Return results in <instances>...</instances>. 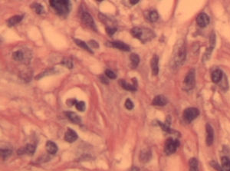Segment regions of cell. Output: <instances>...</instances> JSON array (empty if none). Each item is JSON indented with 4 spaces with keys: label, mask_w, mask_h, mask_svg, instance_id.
Returning a JSON list of instances; mask_svg holds the SVG:
<instances>
[{
    "label": "cell",
    "mask_w": 230,
    "mask_h": 171,
    "mask_svg": "<svg viewBox=\"0 0 230 171\" xmlns=\"http://www.w3.org/2000/svg\"><path fill=\"white\" fill-rule=\"evenodd\" d=\"M186 58V47L183 39L179 40L174 46L173 55L171 58V66L173 68H178L183 65Z\"/></svg>",
    "instance_id": "cell-1"
},
{
    "label": "cell",
    "mask_w": 230,
    "mask_h": 171,
    "mask_svg": "<svg viewBox=\"0 0 230 171\" xmlns=\"http://www.w3.org/2000/svg\"><path fill=\"white\" fill-rule=\"evenodd\" d=\"M131 33L134 38H138L143 43L150 41L154 37V33L152 32V30L146 28L142 29L140 27H134L131 29Z\"/></svg>",
    "instance_id": "cell-2"
},
{
    "label": "cell",
    "mask_w": 230,
    "mask_h": 171,
    "mask_svg": "<svg viewBox=\"0 0 230 171\" xmlns=\"http://www.w3.org/2000/svg\"><path fill=\"white\" fill-rule=\"evenodd\" d=\"M50 5L60 16H66L71 9L69 0H50Z\"/></svg>",
    "instance_id": "cell-3"
},
{
    "label": "cell",
    "mask_w": 230,
    "mask_h": 171,
    "mask_svg": "<svg viewBox=\"0 0 230 171\" xmlns=\"http://www.w3.org/2000/svg\"><path fill=\"white\" fill-rule=\"evenodd\" d=\"M32 54L29 50L19 49L14 51L12 54V58L16 62H23L25 64H29L31 60Z\"/></svg>",
    "instance_id": "cell-4"
},
{
    "label": "cell",
    "mask_w": 230,
    "mask_h": 171,
    "mask_svg": "<svg viewBox=\"0 0 230 171\" xmlns=\"http://www.w3.org/2000/svg\"><path fill=\"white\" fill-rule=\"evenodd\" d=\"M195 70L191 69L187 73L183 81V87L186 91H190L195 87L196 78H195Z\"/></svg>",
    "instance_id": "cell-5"
},
{
    "label": "cell",
    "mask_w": 230,
    "mask_h": 171,
    "mask_svg": "<svg viewBox=\"0 0 230 171\" xmlns=\"http://www.w3.org/2000/svg\"><path fill=\"white\" fill-rule=\"evenodd\" d=\"M180 145V142L177 140H174L173 138H168L166 141L164 151L167 155H171L174 154Z\"/></svg>",
    "instance_id": "cell-6"
},
{
    "label": "cell",
    "mask_w": 230,
    "mask_h": 171,
    "mask_svg": "<svg viewBox=\"0 0 230 171\" xmlns=\"http://www.w3.org/2000/svg\"><path fill=\"white\" fill-rule=\"evenodd\" d=\"M199 115V111L197 108H189L187 109H186L183 112V117L185 121L187 122H191L196 119Z\"/></svg>",
    "instance_id": "cell-7"
},
{
    "label": "cell",
    "mask_w": 230,
    "mask_h": 171,
    "mask_svg": "<svg viewBox=\"0 0 230 171\" xmlns=\"http://www.w3.org/2000/svg\"><path fill=\"white\" fill-rule=\"evenodd\" d=\"M81 19H82L83 22H84V24L88 26V28L91 29L92 30H94V31H97V28L96 26H95V21L93 19L92 16H91L88 12H82Z\"/></svg>",
    "instance_id": "cell-8"
},
{
    "label": "cell",
    "mask_w": 230,
    "mask_h": 171,
    "mask_svg": "<svg viewBox=\"0 0 230 171\" xmlns=\"http://www.w3.org/2000/svg\"><path fill=\"white\" fill-rule=\"evenodd\" d=\"M196 22L199 27L204 28L210 23V17L206 13H201L196 19Z\"/></svg>",
    "instance_id": "cell-9"
},
{
    "label": "cell",
    "mask_w": 230,
    "mask_h": 171,
    "mask_svg": "<svg viewBox=\"0 0 230 171\" xmlns=\"http://www.w3.org/2000/svg\"><path fill=\"white\" fill-rule=\"evenodd\" d=\"M206 144L207 146H211L214 140V132L213 129L210 124H207L206 126Z\"/></svg>",
    "instance_id": "cell-10"
},
{
    "label": "cell",
    "mask_w": 230,
    "mask_h": 171,
    "mask_svg": "<svg viewBox=\"0 0 230 171\" xmlns=\"http://www.w3.org/2000/svg\"><path fill=\"white\" fill-rule=\"evenodd\" d=\"M107 44H110V46L113 47L115 48H117V49H120L121 51H129L131 50V48L129 46L128 44H125V43L122 42L120 41H112V42H107Z\"/></svg>",
    "instance_id": "cell-11"
},
{
    "label": "cell",
    "mask_w": 230,
    "mask_h": 171,
    "mask_svg": "<svg viewBox=\"0 0 230 171\" xmlns=\"http://www.w3.org/2000/svg\"><path fill=\"white\" fill-rule=\"evenodd\" d=\"M77 139V134L74 130L71 128H68L67 131L65 135V141L68 143H73Z\"/></svg>",
    "instance_id": "cell-12"
},
{
    "label": "cell",
    "mask_w": 230,
    "mask_h": 171,
    "mask_svg": "<svg viewBox=\"0 0 230 171\" xmlns=\"http://www.w3.org/2000/svg\"><path fill=\"white\" fill-rule=\"evenodd\" d=\"M159 58L156 55H154L150 61V65H151V70L153 76H156L159 73Z\"/></svg>",
    "instance_id": "cell-13"
},
{
    "label": "cell",
    "mask_w": 230,
    "mask_h": 171,
    "mask_svg": "<svg viewBox=\"0 0 230 171\" xmlns=\"http://www.w3.org/2000/svg\"><path fill=\"white\" fill-rule=\"evenodd\" d=\"M65 115L71 123L75 124H80L81 123V118L79 117V115H77L76 113H74V112L67 111V112H65Z\"/></svg>",
    "instance_id": "cell-14"
},
{
    "label": "cell",
    "mask_w": 230,
    "mask_h": 171,
    "mask_svg": "<svg viewBox=\"0 0 230 171\" xmlns=\"http://www.w3.org/2000/svg\"><path fill=\"white\" fill-rule=\"evenodd\" d=\"M152 157L151 151L148 149H144L141 151L139 159L141 163H147L150 160Z\"/></svg>",
    "instance_id": "cell-15"
},
{
    "label": "cell",
    "mask_w": 230,
    "mask_h": 171,
    "mask_svg": "<svg viewBox=\"0 0 230 171\" xmlns=\"http://www.w3.org/2000/svg\"><path fill=\"white\" fill-rule=\"evenodd\" d=\"M35 151V146L33 144H27L26 147L18 151V154L19 155V154H27L29 155H33Z\"/></svg>",
    "instance_id": "cell-16"
},
{
    "label": "cell",
    "mask_w": 230,
    "mask_h": 171,
    "mask_svg": "<svg viewBox=\"0 0 230 171\" xmlns=\"http://www.w3.org/2000/svg\"><path fill=\"white\" fill-rule=\"evenodd\" d=\"M167 100L163 95H157L153 98L152 105L156 106H164L167 105Z\"/></svg>",
    "instance_id": "cell-17"
},
{
    "label": "cell",
    "mask_w": 230,
    "mask_h": 171,
    "mask_svg": "<svg viewBox=\"0 0 230 171\" xmlns=\"http://www.w3.org/2000/svg\"><path fill=\"white\" fill-rule=\"evenodd\" d=\"M119 84L121 86L122 88H124V90L131 91H137V85L135 84H131L127 83L125 80L124 79H120L119 80Z\"/></svg>",
    "instance_id": "cell-18"
},
{
    "label": "cell",
    "mask_w": 230,
    "mask_h": 171,
    "mask_svg": "<svg viewBox=\"0 0 230 171\" xmlns=\"http://www.w3.org/2000/svg\"><path fill=\"white\" fill-rule=\"evenodd\" d=\"M45 147H46L47 152L50 154H55L58 151V146L55 143L50 141V140L46 143Z\"/></svg>",
    "instance_id": "cell-19"
},
{
    "label": "cell",
    "mask_w": 230,
    "mask_h": 171,
    "mask_svg": "<svg viewBox=\"0 0 230 171\" xmlns=\"http://www.w3.org/2000/svg\"><path fill=\"white\" fill-rule=\"evenodd\" d=\"M223 76V73L219 69H216L212 73V81L214 83H219L222 78Z\"/></svg>",
    "instance_id": "cell-20"
},
{
    "label": "cell",
    "mask_w": 230,
    "mask_h": 171,
    "mask_svg": "<svg viewBox=\"0 0 230 171\" xmlns=\"http://www.w3.org/2000/svg\"><path fill=\"white\" fill-rule=\"evenodd\" d=\"M23 16H14L12 17H11L10 19L8 20V26L9 27H12V26H16V25L19 24L21 21L23 20Z\"/></svg>",
    "instance_id": "cell-21"
},
{
    "label": "cell",
    "mask_w": 230,
    "mask_h": 171,
    "mask_svg": "<svg viewBox=\"0 0 230 171\" xmlns=\"http://www.w3.org/2000/svg\"><path fill=\"white\" fill-rule=\"evenodd\" d=\"M74 42H75L76 44H77V45L80 47V48H83V49H84L85 51H88V52H90V53H91V54L94 53V51H93L92 50H91V48L88 47V44H87L86 42H84V41H82V40H80V39H77V38H74Z\"/></svg>",
    "instance_id": "cell-22"
},
{
    "label": "cell",
    "mask_w": 230,
    "mask_h": 171,
    "mask_svg": "<svg viewBox=\"0 0 230 171\" xmlns=\"http://www.w3.org/2000/svg\"><path fill=\"white\" fill-rule=\"evenodd\" d=\"M189 171H199V164L196 158H191L189 161Z\"/></svg>",
    "instance_id": "cell-23"
},
{
    "label": "cell",
    "mask_w": 230,
    "mask_h": 171,
    "mask_svg": "<svg viewBox=\"0 0 230 171\" xmlns=\"http://www.w3.org/2000/svg\"><path fill=\"white\" fill-rule=\"evenodd\" d=\"M222 167L224 171H230V160L227 157H222Z\"/></svg>",
    "instance_id": "cell-24"
},
{
    "label": "cell",
    "mask_w": 230,
    "mask_h": 171,
    "mask_svg": "<svg viewBox=\"0 0 230 171\" xmlns=\"http://www.w3.org/2000/svg\"><path fill=\"white\" fill-rule=\"evenodd\" d=\"M130 59H131V67L132 69H136L138 65H139L140 62V58L138 55L136 54H131V57H130Z\"/></svg>",
    "instance_id": "cell-25"
},
{
    "label": "cell",
    "mask_w": 230,
    "mask_h": 171,
    "mask_svg": "<svg viewBox=\"0 0 230 171\" xmlns=\"http://www.w3.org/2000/svg\"><path fill=\"white\" fill-rule=\"evenodd\" d=\"M213 48H214V47H212L210 45V47L206 49V51H205L204 55H203V59H202L203 62H206V61H208L209 59H210V56H211L212 52H213Z\"/></svg>",
    "instance_id": "cell-26"
},
{
    "label": "cell",
    "mask_w": 230,
    "mask_h": 171,
    "mask_svg": "<svg viewBox=\"0 0 230 171\" xmlns=\"http://www.w3.org/2000/svg\"><path fill=\"white\" fill-rule=\"evenodd\" d=\"M31 7L35 11L37 14H42L43 12H45V9L43 8L42 5L39 3H34L31 5Z\"/></svg>",
    "instance_id": "cell-27"
},
{
    "label": "cell",
    "mask_w": 230,
    "mask_h": 171,
    "mask_svg": "<svg viewBox=\"0 0 230 171\" xmlns=\"http://www.w3.org/2000/svg\"><path fill=\"white\" fill-rule=\"evenodd\" d=\"M32 71L25 70L23 71V72H21L20 75L22 78L24 79L25 81H30L32 78Z\"/></svg>",
    "instance_id": "cell-28"
},
{
    "label": "cell",
    "mask_w": 230,
    "mask_h": 171,
    "mask_svg": "<svg viewBox=\"0 0 230 171\" xmlns=\"http://www.w3.org/2000/svg\"><path fill=\"white\" fill-rule=\"evenodd\" d=\"M158 18H159V15H158V13L156 12V11H151V12H149L148 19L150 20V22H156Z\"/></svg>",
    "instance_id": "cell-29"
},
{
    "label": "cell",
    "mask_w": 230,
    "mask_h": 171,
    "mask_svg": "<svg viewBox=\"0 0 230 171\" xmlns=\"http://www.w3.org/2000/svg\"><path fill=\"white\" fill-rule=\"evenodd\" d=\"M62 64L63 65H65V66L68 69H71L73 68L72 61H71V59L69 58H63V60L62 61Z\"/></svg>",
    "instance_id": "cell-30"
},
{
    "label": "cell",
    "mask_w": 230,
    "mask_h": 171,
    "mask_svg": "<svg viewBox=\"0 0 230 171\" xmlns=\"http://www.w3.org/2000/svg\"><path fill=\"white\" fill-rule=\"evenodd\" d=\"M12 154V151L9 149H1V157L3 159V160H5L7 158H9Z\"/></svg>",
    "instance_id": "cell-31"
},
{
    "label": "cell",
    "mask_w": 230,
    "mask_h": 171,
    "mask_svg": "<svg viewBox=\"0 0 230 171\" xmlns=\"http://www.w3.org/2000/svg\"><path fill=\"white\" fill-rule=\"evenodd\" d=\"M222 78H223V76H222ZM220 81H222L221 85H220V87H222V90H224V91H226L227 89H228V81H227L226 77H225V76L224 75V78H222ZM220 81H219V82H220Z\"/></svg>",
    "instance_id": "cell-32"
},
{
    "label": "cell",
    "mask_w": 230,
    "mask_h": 171,
    "mask_svg": "<svg viewBox=\"0 0 230 171\" xmlns=\"http://www.w3.org/2000/svg\"><path fill=\"white\" fill-rule=\"evenodd\" d=\"M76 108L79 111H84L85 110V103L84 101H77L75 105Z\"/></svg>",
    "instance_id": "cell-33"
},
{
    "label": "cell",
    "mask_w": 230,
    "mask_h": 171,
    "mask_svg": "<svg viewBox=\"0 0 230 171\" xmlns=\"http://www.w3.org/2000/svg\"><path fill=\"white\" fill-rule=\"evenodd\" d=\"M159 124H160V127H162L164 131L167 132V133H172L173 130L170 129V124H164V123H161V122H159Z\"/></svg>",
    "instance_id": "cell-34"
},
{
    "label": "cell",
    "mask_w": 230,
    "mask_h": 171,
    "mask_svg": "<svg viewBox=\"0 0 230 171\" xmlns=\"http://www.w3.org/2000/svg\"><path fill=\"white\" fill-rule=\"evenodd\" d=\"M125 108H127V110H132L133 108H134V103H133V101H131V99H127L125 101Z\"/></svg>",
    "instance_id": "cell-35"
},
{
    "label": "cell",
    "mask_w": 230,
    "mask_h": 171,
    "mask_svg": "<svg viewBox=\"0 0 230 171\" xmlns=\"http://www.w3.org/2000/svg\"><path fill=\"white\" fill-rule=\"evenodd\" d=\"M117 31V28H113L111 26H107L106 27V32L109 35H113Z\"/></svg>",
    "instance_id": "cell-36"
},
{
    "label": "cell",
    "mask_w": 230,
    "mask_h": 171,
    "mask_svg": "<svg viewBox=\"0 0 230 171\" xmlns=\"http://www.w3.org/2000/svg\"><path fill=\"white\" fill-rule=\"evenodd\" d=\"M105 75H106V76H107V77L110 79H115L116 78H117V76H116V75L114 74V72L109 70V69H107V70L105 71Z\"/></svg>",
    "instance_id": "cell-37"
},
{
    "label": "cell",
    "mask_w": 230,
    "mask_h": 171,
    "mask_svg": "<svg viewBox=\"0 0 230 171\" xmlns=\"http://www.w3.org/2000/svg\"><path fill=\"white\" fill-rule=\"evenodd\" d=\"M210 45L212 47H214L216 45V35L214 32H213L211 34L210 37Z\"/></svg>",
    "instance_id": "cell-38"
},
{
    "label": "cell",
    "mask_w": 230,
    "mask_h": 171,
    "mask_svg": "<svg viewBox=\"0 0 230 171\" xmlns=\"http://www.w3.org/2000/svg\"><path fill=\"white\" fill-rule=\"evenodd\" d=\"M210 165H211V166H213L215 169H216L217 171H224V169H222V167L220 166L216 162H215V161H212V162L210 163Z\"/></svg>",
    "instance_id": "cell-39"
},
{
    "label": "cell",
    "mask_w": 230,
    "mask_h": 171,
    "mask_svg": "<svg viewBox=\"0 0 230 171\" xmlns=\"http://www.w3.org/2000/svg\"><path fill=\"white\" fill-rule=\"evenodd\" d=\"M88 44H89L90 45H91V46L94 48H99V44H98V43L96 41H95V40H91V41H89Z\"/></svg>",
    "instance_id": "cell-40"
},
{
    "label": "cell",
    "mask_w": 230,
    "mask_h": 171,
    "mask_svg": "<svg viewBox=\"0 0 230 171\" xmlns=\"http://www.w3.org/2000/svg\"><path fill=\"white\" fill-rule=\"evenodd\" d=\"M99 78H100V80H101V81L103 84H109V80L107 78L106 76L100 75Z\"/></svg>",
    "instance_id": "cell-41"
},
{
    "label": "cell",
    "mask_w": 230,
    "mask_h": 171,
    "mask_svg": "<svg viewBox=\"0 0 230 171\" xmlns=\"http://www.w3.org/2000/svg\"><path fill=\"white\" fill-rule=\"evenodd\" d=\"M77 102V101L76 99H74V98H73V99H69L67 101V105L68 106H73L74 105H76V103Z\"/></svg>",
    "instance_id": "cell-42"
},
{
    "label": "cell",
    "mask_w": 230,
    "mask_h": 171,
    "mask_svg": "<svg viewBox=\"0 0 230 171\" xmlns=\"http://www.w3.org/2000/svg\"><path fill=\"white\" fill-rule=\"evenodd\" d=\"M139 1L140 0H130V3L131 5H136V4L139 2Z\"/></svg>",
    "instance_id": "cell-43"
},
{
    "label": "cell",
    "mask_w": 230,
    "mask_h": 171,
    "mask_svg": "<svg viewBox=\"0 0 230 171\" xmlns=\"http://www.w3.org/2000/svg\"><path fill=\"white\" fill-rule=\"evenodd\" d=\"M131 171H140V169L138 167H137V166H134V167L131 169Z\"/></svg>",
    "instance_id": "cell-44"
},
{
    "label": "cell",
    "mask_w": 230,
    "mask_h": 171,
    "mask_svg": "<svg viewBox=\"0 0 230 171\" xmlns=\"http://www.w3.org/2000/svg\"><path fill=\"white\" fill-rule=\"evenodd\" d=\"M97 1H98V2H101V1H103V0H97Z\"/></svg>",
    "instance_id": "cell-45"
},
{
    "label": "cell",
    "mask_w": 230,
    "mask_h": 171,
    "mask_svg": "<svg viewBox=\"0 0 230 171\" xmlns=\"http://www.w3.org/2000/svg\"><path fill=\"white\" fill-rule=\"evenodd\" d=\"M75 1H76V0H75Z\"/></svg>",
    "instance_id": "cell-46"
}]
</instances>
